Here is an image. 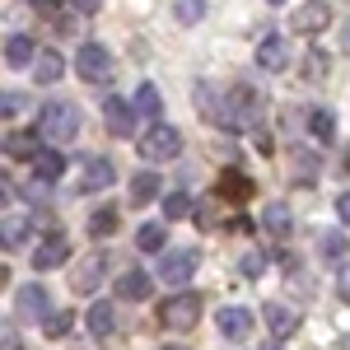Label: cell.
I'll return each instance as SVG.
<instances>
[{
    "instance_id": "1",
    "label": "cell",
    "mask_w": 350,
    "mask_h": 350,
    "mask_svg": "<svg viewBox=\"0 0 350 350\" xmlns=\"http://www.w3.org/2000/svg\"><path fill=\"white\" fill-rule=\"evenodd\" d=\"M38 135H42V140H56V145L75 140V135H80V108L66 103V98L42 103V112H38Z\"/></svg>"
},
{
    "instance_id": "34",
    "label": "cell",
    "mask_w": 350,
    "mask_h": 350,
    "mask_svg": "<svg viewBox=\"0 0 350 350\" xmlns=\"http://www.w3.org/2000/svg\"><path fill=\"white\" fill-rule=\"evenodd\" d=\"M70 327H75V313H52L42 332H47V336H70Z\"/></svg>"
},
{
    "instance_id": "44",
    "label": "cell",
    "mask_w": 350,
    "mask_h": 350,
    "mask_svg": "<svg viewBox=\"0 0 350 350\" xmlns=\"http://www.w3.org/2000/svg\"><path fill=\"white\" fill-rule=\"evenodd\" d=\"M159 350H187V346H159Z\"/></svg>"
},
{
    "instance_id": "20",
    "label": "cell",
    "mask_w": 350,
    "mask_h": 350,
    "mask_svg": "<svg viewBox=\"0 0 350 350\" xmlns=\"http://www.w3.org/2000/svg\"><path fill=\"white\" fill-rule=\"evenodd\" d=\"M33 173H38V183H47V187H52L56 178H61V173H66V159H61V150H38V154H33Z\"/></svg>"
},
{
    "instance_id": "6",
    "label": "cell",
    "mask_w": 350,
    "mask_h": 350,
    "mask_svg": "<svg viewBox=\"0 0 350 350\" xmlns=\"http://www.w3.org/2000/svg\"><path fill=\"white\" fill-rule=\"evenodd\" d=\"M196 247H173V252H163L159 262V280L163 285H187L191 275H196Z\"/></svg>"
},
{
    "instance_id": "46",
    "label": "cell",
    "mask_w": 350,
    "mask_h": 350,
    "mask_svg": "<svg viewBox=\"0 0 350 350\" xmlns=\"http://www.w3.org/2000/svg\"><path fill=\"white\" fill-rule=\"evenodd\" d=\"M271 5H285V0H271Z\"/></svg>"
},
{
    "instance_id": "27",
    "label": "cell",
    "mask_w": 350,
    "mask_h": 350,
    "mask_svg": "<svg viewBox=\"0 0 350 350\" xmlns=\"http://www.w3.org/2000/svg\"><path fill=\"white\" fill-rule=\"evenodd\" d=\"M42 145H38V135L33 131H14L10 140H5V154H14V159H33Z\"/></svg>"
},
{
    "instance_id": "11",
    "label": "cell",
    "mask_w": 350,
    "mask_h": 350,
    "mask_svg": "<svg viewBox=\"0 0 350 350\" xmlns=\"http://www.w3.org/2000/svg\"><path fill=\"white\" fill-rule=\"evenodd\" d=\"M14 313H19V323H42L47 318V290L42 285H24L19 299H14Z\"/></svg>"
},
{
    "instance_id": "31",
    "label": "cell",
    "mask_w": 350,
    "mask_h": 350,
    "mask_svg": "<svg viewBox=\"0 0 350 350\" xmlns=\"http://www.w3.org/2000/svg\"><path fill=\"white\" fill-rule=\"evenodd\" d=\"M163 215H168V219H187V215H191V196H187V191L163 196Z\"/></svg>"
},
{
    "instance_id": "26",
    "label": "cell",
    "mask_w": 350,
    "mask_h": 350,
    "mask_svg": "<svg viewBox=\"0 0 350 350\" xmlns=\"http://www.w3.org/2000/svg\"><path fill=\"white\" fill-rule=\"evenodd\" d=\"M117 224H122V215H117L112 206H103V211H94V215H89V234H94V239H112V234H117Z\"/></svg>"
},
{
    "instance_id": "45",
    "label": "cell",
    "mask_w": 350,
    "mask_h": 350,
    "mask_svg": "<svg viewBox=\"0 0 350 350\" xmlns=\"http://www.w3.org/2000/svg\"><path fill=\"white\" fill-rule=\"evenodd\" d=\"M262 350H280V346H275V341H271V346H262Z\"/></svg>"
},
{
    "instance_id": "42",
    "label": "cell",
    "mask_w": 350,
    "mask_h": 350,
    "mask_svg": "<svg viewBox=\"0 0 350 350\" xmlns=\"http://www.w3.org/2000/svg\"><path fill=\"white\" fill-rule=\"evenodd\" d=\"M336 215H341V224H346V219H350V196H346V191L336 196Z\"/></svg>"
},
{
    "instance_id": "8",
    "label": "cell",
    "mask_w": 350,
    "mask_h": 350,
    "mask_svg": "<svg viewBox=\"0 0 350 350\" xmlns=\"http://www.w3.org/2000/svg\"><path fill=\"white\" fill-rule=\"evenodd\" d=\"M332 19H336V14H332L327 0H304V5L295 10V28L299 33H323V28H332Z\"/></svg>"
},
{
    "instance_id": "5",
    "label": "cell",
    "mask_w": 350,
    "mask_h": 350,
    "mask_svg": "<svg viewBox=\"0 0 350 350\" xmlns=\"http://www.w3.org/2000/svg\"><path fill=\"white\" fill-rule=\"evenodd\" d=\"M75 70H80L89 84H108V80H112V56H108V47L84 42L80 52H75Z\"/></svg>"
},
{
    "instance_id": "25",
    "label": "cell",
    "mask_w": 350,
    "mask_h": 350,
    "mask_svg": "<svg viewBox=\"0 0 350 350\" xmlns=\"http://www.w3.org/2000/svg\"><path fill=\"white\" fill-rule=\"evenodd\" d=\"M131 112H140V117H159V112H163L159 89H154V84H140V89H135V103H131Z\"/></svg>"
},
{
    "instance_id": "12",
    "label": "cell",
    "mask_w": 350,
    "mask_h": 350,
    "mask_svg": "<svg viewBox=\"0 0 350 350\" xmlns=\"http://www.w3.org/2000/svg\"><path fill=\"white\" fill-rule=\"evenodd\" d=\"M112 183H117L112 159H84V173H80V183H75V191H103Z\"/></svg>"
},
{
    "instance_id": "23",
    "label": "cell",
    "mask_w": 350,
    "mask_h": 350,
    "mask_svg": "<svg viewBox=\"0 0 350 350\" xmlns=\"http://www.w3.org/2000/svg\"><path fill=\"white\" fill-rule=\"evenodd\" d=\"M308 131H313V140L318 145H336V117L332 112H308Z\"/></svg>"
},
{
    "instance_id": "10",
    "label": "cell",
    "mask_w": 350,
    "mask_h": 350,
    "mask_svg": "<svg viewBox=\"0 0 350 350\" xmlns=\"http://www.w3.org/2000/svg\"><path fill=\"white\" fill-rule=\"evenodd\" d=\"M103 126H108L112 135H135V112L126 98H103Z\"/></svg>"
},
{
    "instance_id": "33",
    "label": "cell",
    "mask_w": 350,
    "mask_h": 350,
    "mask_svg": "<svg viewBox=\"0 0 350 350\" xmlns=\"http://www.w3.org/2000/svg\"><path fill=\"white\" fill-rule=\"evenodd\" d=\"M323 257L327 262H346V234H323Z\"/></svg>"
},
{
    "instance_id": "41",
    "label": "cell",
    "mask_w": 350,
    "mask_h": 350,
    "mask_svg": "<svg viewBox=\"0 0 350 350\" xmlns=\"http://www.w3.org/2000/svg\"><path fill=\"white\" fill-rule=\"evenodd\" d=\"M10 201H14V187H10V183L0 178V211H10Z\"/></svg>"
},
{
    "instance_id": "14",
    "label": "cell",
    "mask_w": 350,
    "mask_h": 350,
    "mask_svg": "<svg viewBox=\"0 0 350 350\" xmlns=\"http://www.w3.org/2000/svg\"><path fill=\"white\" fill-rule=\"evenodd\" d=\"M247 196H252V178L239 173V168H224L219 187H215V201H247Z\"/></svg>"
},
{
    "instance_id": "9",
    "label": "cell",
    "mask_w": 350,
    "mask_h": 350,
    "mask_svg": "<svg viewBox=\"0 0 350 350\" xmlns=\"http://www.w3.org/2000/svg\"><path fill=\"white\" fill-rule=\"evenodd\" d=\"M70 262V243L61 239V234H52V239H42L38 247H33V271H56Z\"/></svg>"
},
{
    "instance_id": "37",
    "label": "cell",
    "mask_w": 350,
    "mask_h": 350,
    "mask_svg": "<svg viewBox=\"0 0 350 350\" xmlns=\"http://www.w3.org/2000/svg\"><path fill=\"white\" fill-rule=\"evenodd\" d=\"M295 168H299V178H313L323 163H318V154H308V150H295Z\"/></svg>"
},
{
    "instance_id": "16",
    "label": "cell",
    "mask_w": 350,
    "mask_h": 350,
    "mask_svg": "<svg viewBox=\"0 0 350 350\" xmlns=\"http://www.w3.org/2000/svg\"><path fill=\"white\" fill-rule=\"evenodd\" d=\"M61 75H66V56L61 52H52V47L47 52H33V80L38 84H56Z\"/></svg>"
},
{
    "instance_id": "39",
    "label": "cell",
    "mask_w": 350,
    "mask_h": 350,
    "mask_svg": "<svg viewBox=\"0 0 350 350\" xmlns=\"http://www.w3.org/2000/svg\"><path fill=\"white\" fill-rule=\"evenodd\" d=\"M98 5H103V0H66L70 14H98Z\"/></svg>"
},
{
    "instance_id": "28",
    "label": "cell",
    "mask_w": 350,
    "mask_h": 350,
    "mask_svg": "<svg viewBox=\"0 0 350 350\" xmlns=\"http://www.w3.org/2000/svg\"><path fill=\"white\" fill-rule=\"evenodd\" d=\"M154 196H159V173H135L131 201H135V206H145V201H154Z\"/></svg>"
},
{
    "instance_id": "15",
    "label": "cell",
    "mask_w": 350,
    "mask_h": 350,
    "mask_svg": "<svg viewBox=\"0 0 350 350\" xmlns=\"http://www.w3.org/2000/svg\"><path fill=\"white\" fill-rule=\"evenodd\" d=\"M262 318H267V327H271V336H275V341L295 336V327H299V313H295V308H285V304H267V308H262Z\"/></svg>"
},
{
    "instance_id": "21",
    "label": "cell",
    "mask_w": 350,
    "mask_h": 350,
    "mask_svg": "<svg viewBox=\"0 0 350 350\" xmlns=\"http://www.w3.org/2000/svg\"><path fill=\"white\" fill-rule=\"evenodd\" d=\"M112 327H117V313H112V304L108 299H98L94 308H89V332L103 341V336H112Z\"/></svg>"
},
{
    "instance_id": "40",
    "label": "cell",
    "mask_w": 350,
    "mask_h": 350,
    "mask_svg": "<svg viewBox=\"0 0 350 350\" xmlns=\"http://www.w3.org/2000/svg\"><path fill=\"white\" fill-rule=\"evenodd\" d=\"M24 196H28V201H47V183H28Z\"/></svg>"
},
{
    "instance_id": "13",
    "label": "cell",
    "mask_w": 350,
    "mask_h": 350,
    "mask_svg": "<svg viewBox=\"0 0 350 350\" xmlns=\"http://www.w3.org/2000/svg\"><path fill=\"white\" fill-rule=\"evenodd\" d=\"M290 61H295V52H290V42H285V38H267V42L257 47V66L271 70V75L290 70Z\"/></svg>"
},
{
    "instance_id": "19",
    "label": "cell",
    "mask_w": 350,
    "mask_h": 350,
    "mask_svg": "<svg viewBox=\"0 0 350 350\" xmlns=\"http://www.w3.org/2000/svg\"><path fill=\"white\" fill-rule=\"evenodd\" d=\"M196 112L206 117V122H215V126H224V98L215 94V84H196Z\"/></svg>"
},
{
    "instance_id": "32",
    "label": "cell",
    "mask_w": 350,
    "mask_h": 350,
    "mask_svg": "<svg viewBox=\"0 0 350 350\" xmlns=\"http://www.w3.org/2000/svg\"><path fill=\"white\" fill-rule=\"evenodd\" d=\"M239 267H243V275H247V280H262V275H267V267H271V257H267V252H247Z\"/></svg>"
},
{
    "instance_id": "30",
    "label": "cell",
    "mask_w": 350,
    "mask_h": 350,
    "mask_svg": "<svg viewBox=\"0 0 350 350\" xmlns=\"http://www.w3.org/2000/svg\"><path fill=\"white\" fill-rule=\"evenodd\" d=\"M163 239H168L163 224H140V229H135V247H140V252H163Z\"/></svg>"
},
{
    "instance_id": "36",
    "label": "cell",
    "mask_w": 350,
    "mask_h": 350,
    "mask_svg": "<svg viewBox=\"0 0 350 350\" xmlns=\"http://www.w3.org/2000/svg\"><path fill=\"white\" fill-rule=\"evenodd\" d=\"M24 94H14V89H0V117H14V112H24Z\"/></svg>"
},
{
    "instance_id": "2",
    "label": "cell",
    "mask_w": 350,
    "mask_h": 350,
    "mask_svg": "<svg viewBox=\"0 0 350 350\" xmlns=\"http://www.w3.org/2000/svg\"><path fill=\"white\" fill-rule=\"evenodd\" d=\"M135 150H140V159H145V163L178 159V154H183V131H173L168 122H154V126H145V135L135 140Z\"/></svg>"
},
{
    "instance_id": "22",
    "label": "cell",
    "mask_w": 350,
    "mask_h": 350,
    "mask_svg": "<svg viewBox=\"0 0 350 350\" xmlns=\"http://www.w3.org/2000/svg\"><path fill=\"white\" fill-rule=\"evenodd\" d=\"M33 52H38V47H33V38H24V33H14V38L5 42V61H10V66H19V70L33 66Z\"/></svg>"
},
{
    "instance_id": "3",
    "label": "cell",
    "mask_w": 350,
    "mask_h": 350,
    "mask_svg": "<svg viewBox=\"0 0 350 350\" xmlns=\"http://www.w3.org/2000/svg\"><path fill=\"white\" fill-rule=\"evenodd\" d=\"M257 117H262V94H252V89H234V94L224 98V126H234V131H252Z\"/></svg>"
},
{
    "instance_id": "18",
    "label": "cell",
    "mask_w": 350,
    "mask_h": 350,
    "mask_svg": "<svg viewBox=\"0 0 350 350\" xmlns=\"http://www.w3.org/2000/svg\"><path fill=\"white\" fill-rule=\"evenodd\" d=\"M33 234V215H5L0 219V247H24Z\"/></svg>"
},
{
    "instance_id": "38",
    "label": "cell",
    "mask_w": 350,
    "mask_h": 350,
    "mask_svg": "<svg viewBox=\"0 0 350 350\" xmlns=\"http://www.w3.org/2000/svg\"><path fill=\"white\" fill-rule=\"evenodd\" d=\"M191 211H201V215H196V224H201V229H219V215H215V201H206V206H191Z\"/></svg>"
},
{
    "instance_id": "43",
    "label": "cell",
    "mask_w": 350,
    "mask_h": 350,
    "mask_svg": "<svg viewBox=\"0 0 350 350\" xmlns=\"http://www.w3.org/2000/svg\"><path fill=\"white\" fill-rule=\"evenodd\" d=\"M0 285H10V271H0Z\"/></svg>"
},
{
    "instance_id": "7",
    "label": "cell",
    "mask_w": 350,
    "mask_h": 350,
    "mask_svg": "<svg viewBox=\"0 0 350 350\" xmlns=\"http://www.w3.org/2000/svg\"><path fill=\"white\" fill-rule=\"evenodd\" d=\"M103 275H108V252H94V257H84L75 275H70V290L75 295H94L98 285H103Z\"/></svg>"
},
{
    "instance_id": "29",
    "label": "cell",
    "mask_w": 350,
    "mask_h": 350,
    "mask_svg": "<svg viewBox=\"0 0 350 350\" xmlns=\"http://www.w3.org/2000/svg\"><path fill=\"white\" fill-rule=\"evenodd\" d=\"M262 224H267L271 234H290L295 215H290V206H280V201H275V206H267V211H262Z\"/></svg>"
},
{
    "instance_id": "35",
    "label": "cell",
    "mask_w": 350,
    "mask_h": 350,
    "mask_svg": "<svg viewBox=\"0 0 350 350\" xmlns=\"http://www.w3.org/2000/svg\"><path fill=\"white\" fill-rule=\"evenodd\" d=\"M201 14H206V0H178V19L183 24H201Z\"/></svg>"
},
{
    "instance_id": "24",
    "label": "cell",
    "mask_w": 350,
    "mask_h": 350,
    "mask_svg": "<svg viewBox=\"0 0 350 350\" xmlns=\"http://www.w3.org/2000/svg\"><path fill=\"white\" fill-rule=\"evenodd\" d=\"M117 295H122V299H145V295H150V275H145V271H122Z\"/></svg>"
},
{
    "instance_id": "4",
    "label": "cell",
    "mask_w": 350,
    "mask_h": 350,
    "mask_svg": "<svg viewBox=\"0 0 350 350\" xmlns=\"http://www.w3.org/2000/svg\"><path fill=\"white\" fill-rule=\"evenodd\" d=\"M196 318H201V299L196 295H178L163 299L159 304V327H168V332H187V327H196Z\"/></svg>"
},
{
    "instance_id": "17",
    "label": "cell",
    "mask_w": 350,
    "mask_h": 350,
    "mask_svg": "<svg viewBox=\"0 0 350 350\" xmlns=\"http://www.w3.org/2000/svg\"><path fill=\"white\" fill-rule=\"evenodd\" d=\"M247 332H252V313L247 308H224L219 313V336L224 341H247Z\"/></svg>"
}]
</instances>
